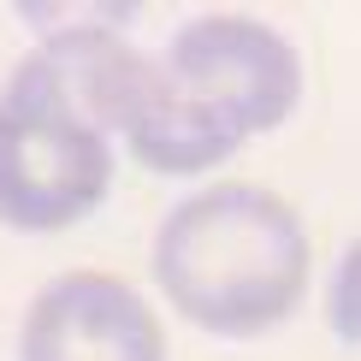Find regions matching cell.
Instances as JSON below:
<instances>
[{"label":"cell","mask_w":361,"mask_h":361,"mask_svg":"<svg viewBox=\"0 0 361 361\" xmlns=\"http://www.w3.org/2000/svg\"><path fill=\"white\" fill-rule=\"evenodd\" d=\"M18 361H166V332L125 279L59 273L18 326Z\"/></svg>","instance_id":"4"},{"label":"cell","mask_w":361,"mask_h":361,"mask_svg":"<svg viewBox=\"0 0 361 361\" xmlns=\"http://www.w3.org/2000/svg\"><path fill=\"white\" fill-rule=\"evenodd\" d=\"M154 284L190 326L214 338H261L308 290V231L284 195L261 184L195 190L160 219Z\"/></svg>","instance_id":"2"},{"label":"cell","mask_w":361,"mask_h":361,"mask_svg":"<svg viewBox=\"0 0 361 361\" xmlns=\"http://www.w3.org/2000/svg\"><path fill=\"white\" fill-rule=\"evenodd\" d=\"M302 59L273 24L243 12H202L148 54L118 137L148 172H207L261 130L290 118Z\"/></svg>","instance_id":"1"},{"label":"cell","mask_w":361,"mask_h":361,"mask_svg":"<svg viewBox=\"0 0 361 361\" xmlns=\"http://www.w3.org/2000/svg\"><path fill=\"white\" fill-rule=\"evenodd\" d=\"M355 249L338 261V290H332V326H338V338L343 343H355V332H361V320H355Z\"/></svg>","instance_id":"5"},{"label":"cell","mask_w":361,"mask_h":361,"mask_svg":"<svg viewBox=\"0 0 361 361\" xmlns=\"http://www.w3.org/2000/svg\"><path fill=\"white\" fill-rule=\"evenodd\" d=\"M113 184V137L30 59L0 89V225L66 231Z\"/></svg>","instance_id":"3"}]
</instances>
